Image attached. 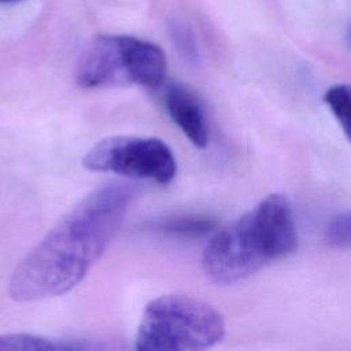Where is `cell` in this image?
Instances as JSON below:
<instances>
[{
  "label": "cell",
  "instance_id": "obj_11",
  "mask_svg": "<svg viewBox=\"0 0 351 351\" xmlns=\"http://www.w3.org/2000/svg\"><path fill=\"white\" fill-rule=\"evenodd\" d=\"M326 243L339 250L351 247V210L332 217L325 228Z\"/></svg>",
  "mask_w": 351,
  "mask_h": 351
},
{
  "label": "cell",
  "instance_id": "obj_5",
  "mask_svg": "<svg viewBox=\"0 0 351 351\" xmlns=\"http://www.w3.org/2000/svg\"><path fill=\"white\" fill-rule=\"evenodd\" d=\"M269 262L252 232L248 214L217 232L202 258L204 273L217 284L244 280Z\"/></svg>",
  "mask_w": 351,
  "mask_h": 351
},
{
  "label": "cell",
  "instance_id": "obj_1",
  "mask_svg": "<svg viewBox=\"0 0 351 351\" xmlns=\"http://www.w3.org/2000/svg\"><path fill=\"white\" fill-rule=\"evenodd\" d=\"M137 195L126 182H107L84 196L18 263L8 293L32 302L73 289L117 234Z\"/></svg>",
  "mask_w": 351,
  "mask_h": 351
},
{
  "label": "cell",
  "instance_id": "obj_6",
  "mask_svg": "<svg viewBox=\"0 0 351 351\" xmlns=\"http://www.w3.org/2000/svg\"><path fill=\"white\" fill-rule=\"evenodd\" d=\"M247 214L252 232L269 261L281 259L296 248L293 211L285 195L271 193Z\"/></svg>",
  "mask_w": 351,
  "mask_h": 351
},
{
  "label": "cell",
  "instance_id": "obj_10",
  "mask_svg": "<svg viewBox=\"0 0 351 351\" xmlns=\"http://www.w3.org/2000/svg\"><path fill=\"white\" fill-rule=\"evenodd\" d=\"M165 233L178 236H202L215 228V222L206 217H181L163 221L158 226Z\"/></svg>",
  "mask_w": 351,
  "mask_h": 351
},
{
  "label": "cell",
  "instance_id": "obj_8",
  "mask_svg": "<svg viewBox=\"0 0 351 351\" xmlns=\"http://www.w3.org/2000/svg\"><path fill=\"white\" fill-rule=\"evenodd\" d=\"M85 348L84 346L56 343L30 333H7L0 335V350H12V351H69Z\"/></svg>",
  "mask_w": 351,
  "mask_h": 351
},
{
  "label": "cell",
  "instance_id": "obj_12",
  "mask_svg": "<svg viewBox=\"0 0 351 351\" xmlns=\"http://www.w3.org/2000/svg\"><path fill=\"white\" fill-rule=\"evenodd\" d=\"M169 32L178 52L188 62L196 63L199 60V52L191 29L180 21H171L169 25Z\"/></svg>",
  "mask_w": 351,
  "mask_h": 351
},
{
  "label": "cell",
  "instance_id": "obj_4",
  "mask_svg": "<svg viewBox=\"0 0 351 351\" xmlns=\"http://www.w3.org/2000/svg\"><path fill=\"white\" fill-rule=\"evenodd\" d=\"M82 165L90 171L169 184L177 173L170 147L156 137L111 136L97 141L84 156Z\"/></svg>",
  "mask_w": 351,
  "mask_h": 351
},
{
  "label": "cell",
  "instance_id": "obj_3",
  "mask_svg": "<svg viewBox=\"0 0 351 351\" xmlns=\"http://www.w3.org/2000/svg\"><path fill=\"white\" fill-rule=\"evenodd\" d=\"M160 47L130 36H99L82 55L77 82L82 88L140 85L155 89L166 77Z\"/></svg>",
  "mask_w": 351,
  "mask_h": 351
},
{
  "label": "cell",
  "instance_id": "obj_13",
  "mask_svg": "<svg viewBox=\"0 0 351 351\" xmlns=\"http://www.w3.org/2000/svg\"><path fill=\"white\" fill-rule=\"evenodd\" d=\"M12 1H18V0H0V3H12Z\"/></svg>",
  "mask_w": 351,
  "mask_h": 351
},
{
  "label": "cell",
  "instance_id": "obj_7",
  "mask_svg": "<svg viewBox=\"0 0 351 351\" xmlns=\"http://www.w3.org/2000/svg\"><path fill=\"white\" fill-rule=\"evenodd\" d=\"M163 103L173 122L197 148L208 143L206 115L199 99L181 84L171 82L163 92Z\"/></svg>",
  "mask_w": 351,
  "mask_h": 351
},
{
  "label": "cell",
  "instance_id": "obj_2",
  "mask_svg": "<svg viewBox=\"0 0 351 351\" xmlns=\"http://www.w3.org/2000/svg\"><path fill=\"white\" fill-rule=\"evenodd\" d=\"M223 336V318L213 306L185 295H163L147 304L134 346L141 351L202 350Z\"/></svg>",
  "mask_w": 351,
  "mask_h": 351
},
{
  "label": "cell",
  "instance_id": "obj_9",
  "mask_svg": "<svg viewBox=\"0 0 351 351\" xmlns=\"http://www.w3.org/2000/svg\"><path fill=\"white\" fill-rule=\"evenodd\" d=\"M324 101L351 143V85L339 84L330 86L324 95Z\"/></svg>",
  "mask_w": 351,
  "mask_h": 351
}]
</instances>
